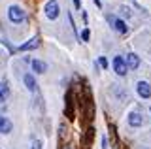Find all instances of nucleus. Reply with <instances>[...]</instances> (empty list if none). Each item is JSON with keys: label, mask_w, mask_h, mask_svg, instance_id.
<instances>
[{"label": "nucleus", "mask_w": 151, "mask_h": 149, "mask_svg": "<svg viewBox=\"0 0 151 149\" xmlns=\"http://www.w3.org/2000/svg\"><path fill=\"white\" fill-rule=\"evenodd\" d=\"M98 64H100L102 68H108V60L104 59V57H100V59H98Z\"/></svg>", "instance_id": "17"}, {"label": "nucleus", "mask_w": 151, "mask_h": 149, "mask_svg": "<svg viewBox=\"0 0 151 149\" xmlns=\"http://www.w3.org/2000/svg\"><path fill=\"white\" fill-rule=\"evenodd\" d=\"M121 15H127V17H130V10H129L127 6H123V8H121Z\"/></svg>", "instance_id": "16"}, {"label": "nucleus", "mask_w": 151, "mask_h": 149, "mask_svg": "<svg viewBox=\"0 0 151 149\" xmlns=\"http://www.w3.org/2000/svg\"><path fill=\"white\" fill-rule=\"evenodd\" d=\"M129 125H130V127H134V128H138V127L144 125V117H142L138 111H132V113L129 115Z\"/></svg>", "instance_id": "7"}, {"label": "nucleus", "mask_w": 151, "mask_h": 149, "mask_svg": "<svg viewBox=\"0 0 151 149\" xmlns=\"http://www.w3.org/2000/svg\"><path fill=\"white\" fill-rule=\"evenodd\" d=\"M108 21H110L111 27L117 32H121V34H127V32H129V27H127V23L123 21V19H117L115 15H110V17H108Z\"/></svg>", "instance_id": "5"}, {"label": "nucleus", "mask_w": 151, "mask_h": 149, "mask_svg": "<svg viewBox=\"0 0 151 149\" xmlns=\"http://www.w3.org/2000/svg\"><path fill=\"white\" fill-rule=\"evenodd\" d=\"M74 6L76 10H81V0H74Z\"/></svg>", "instance_id": "19"}, {"label": "nucleus", "mask_w": 151, "mask_h": 149, "mask_svg": "<svg viewBox=\"0 0 151 149\" xmlns=\"http://www.w3.org/2000/svg\"><path fill=\"white\" fill-rule=\"evenodd\" d=\"M76 96H74V91L72 89H68L66 91V96H64V115L68 119H74L76 115H74V100Z\"/></svg>", "instance_id": "1"}, {"label": "nucleus", "mask_w": 151, "mask_h": 149, "mask_svg": "<svg viewBox=\"0 0 151 149\" xmlns=\"http://www.w3.org/2000/svg\"><path fill=\"white\" fill-rule=\"evenodd\" d=\"M8 95H9L8 85H6V83H0V104H2V102L8 98Z\"/></svg>", "instance_id": "13"}, {"label": "nucleus", "mask_w": 151, "mask_h": 149, "mask_svg": "<svg viewBox=\"0 0 151 149\" xmlns=\"http://www.w3.org/2000/svg\"><path fill=\"white\" fill-rule=\"evenodd\" d=\"M125 60H127V64H129V70H136L140 66V57L136 53H129Z\"/></svg>", "instance_id": "9"}, {"label": "nucleus", "mask_w": 151, "mask_h": 149, "mask_svg": "<svg viewBox=\"0 0 151 149\" xmlns=\"http://www.w3.org/2000/svg\"><path fill=\"white\" fill-rule=\"evenodd\" d=\"M113 70H115L117 76H127V72H129V64H127V60L121 55L113 57Z\"/></svg>", "instance_id": "3"}, {"label": "nucleus", "mask_w": 151, "mask_h": 149, "mask_svg": "<svg viewBox=\"0 0 151 149\" xmlns=\"http://www.w3.org/2000/svg\"><path fill=\"white\" fill-rule=\"evenodd\" d=\"M136 92H138L142 98H151V85L147 81H140L136 85Z\"/></svg>", "instance_id": "6"}, {"label": "nucleus", "mask_w": 151, "mask_h": 149, "mask_svg": "<svg viewBox=\"0 0 151 149\" xmlns=\"http://www.w3.org/2000/svg\"><path fill=\"white\" fill-rule=\"evenodd\" d=\"M32 70H34L36 74H44L45 70H47V64L44 62V60H38V59H34V60H32Z\"/></svg>", "instance_id": "11"}, {"label": "nucleus", "mask_w": 151, "mask_h": 149, "mask_svg": "<svg viewBox=\"0 0 151 149\" xmlns=\"http://www.w3.org/2000/svg\"><path fill=\"white\" fill-rule=\"evenodd\" d=\"M59 11H60V8H59V2H57V0H49V2L45 4V17L47 19H57V17H59Z\"/></svg>", "instance_id": "4"}, {"label": "nucleus", "mask_w": 151, "mask_h": 149, "mask_svg": "<svg viewBox=\"0 0 151 149\" xmlns=\"http://www.w3.org/2000/svg\"><path fill=\"white\" fill-rule=\"evenodd\" d=\"M32 149H42V142H38V140H36V142L32 143Z\"/></svg>", "instance_id": "18"}, {"label": "nucleus", "mask_w": 151, "mask_h": 149, "mask_svg": "<svg viewBox=\"0 0 151 149\" xmlns=\"http://www.w3.org/2000/svg\"><path fill=\"white\" fill-rule=\"evenodd\" d=\"M93 136H94V128H93V127H89V128H87V134H85V145H91Z\"/></svg>", "instance_id": "14"}, {"label": "nucleus", "mask_w": 151, "mask_h": 149, "mask_svg": "<svg viewBox=\"0 0 151 149\" xmlns=\"http://www.w3.org/2000/svg\"><path fill=\"white\" fill-rule=\"evenodd\" d=\"M8 17H9V21H12V23H23V21L27 19V13L23 11L19 6H9Z\"/></svg>", "instance_id": "2"}, {"label": "nucleus", "mask_w": 151, "mask_h": 149, "mask_svg": "<svg viewBox=\"0 0 151 149\" xmlns=\"http://www.w3.org/2000/svg\"><path fill=\"white\" fill-rule=\"evenodd\" d=\"M25 85L30 92L36 91V81H34V76H32V74H25Z\"/></svg>", "instance_id": "12"}, {"label": "nucleus", "mask_w": 151, "mask_h": 149, "mask_svg": "<svg viewBox=\"0 0 151 149\" xmlns=\"http://www.w3.org/2000/svg\"><path fill=\"white\" fill-rule=\"evenodd\" d=\"M94 4H96V6H98V8H100V6H102V2H100V0H94Z\"/></svg>", "instance_id": "20"}, {"label": "nucleus", "mask_w": 151, "mask_h": 149, "mask_svg": "<svg viewBox=\"0 0 151 149\" xmlns=\"http://www.w3.org/2000/svg\"><path fill=\"white\" fill-rule=\"evenodd\" d=\"M12 128H13L12 121H9L8 117H0V132H2V134H9Z\"/></svg>", "instance_id": "10"}, {"label": "nucleus", "mask_w": 151, "mask_h": 149, "mask_svg": "<svg viewBox=\"0 0 151 149\" xmlns=\"http://www.w3.org/2000/svg\"><path fill=\"white\" fill-rule=\"evenodd\" d=\"M36 47H40V38H38V36H34V38H30L28 42H25V44L19 47V51H30V49H36Z\"/></svg>", "instance_id": "8"}, {"label": "nucleus", "mask_w": 151, "mask_h": 149, "mask_svg": "<svg viewBox=\"0 0 151 149\" xmlns=\"http://www.w3.org/2000/svg\"><path fill=\"white\" fill-rule=\"evenodd\" d=\"M79 38H81L83 42H89V38H91V30H89V29H85V30L81 32V36H79Z\"/></svg>", "instance_id": "15"}]
</instances>
